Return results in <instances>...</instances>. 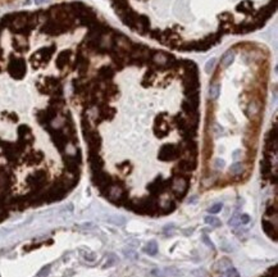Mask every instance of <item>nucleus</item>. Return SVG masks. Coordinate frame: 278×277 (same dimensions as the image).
Segmentation results:
<instances>
[{"instance_id":"nucleus-6","label":"nucleus","mask_w":278,"mask_h":277,"mask_svg":"<svg viewBox=\"0 0 278 277\" xmlns=\"http://www.w3.org/2000/svg\"><path fill=\"white\" fill-rule=\"evenodd\" d=\"M204 221L207 224H210L212 227H219L222 226V222H220V219L217 218V217H213V216H208L204 218Z\"/></svg>"},{"instance_id":"nucleus-11","label":"nucleus","mask_w":278,"mask_h":277,"mask_svg":"<svg viewBox=\"0 0 278 277\" xmlns=\"http://www.w3.org/2000/svg\"><path fill=\"white\" fill-rule=\"evenodd\" d=\"M109 221H110V222H113L114 224H124V222H126V219H124L123 217H114V218H110Z\"/></svg>"},{"instance_id":"nucleus-4","label":"nucleus","mask_w":278,"mask_h":277,"mask_svg":"<svg viewBox=\"0 0 278 277\" xmlns=\"http://www.w3.org/2000/svg\"><path fill=\"white\" fill-rule=\"evenodd\" d=\"M261 226H263V230H264V232L267 233L268 236H269L270 239H273V240H277V236H278L277 228L270 221H268V219H263Z\"/></svg>"},{"instance_id":"nucleus-3","label":"nucleus","mask_w":278,"mask_h":277,"mask_svg":"<svg viewBox=\"0 0 278 277\" xmlns=\"http://www.w3.org/2000/svg\"><path fill=\"white\" fill-rule=\"evenodd\" d=\"M13 211H18L16 181L7 167L0 163V222L7 219Z\"/></svg>"},{"instance_id":"nucleus-1","label":"nucleus","mask_w":278,"mask_h":277,"mask_svg":"<svg viewBox=\"0 0 278 277\" xmlns=\"http://www.w3.org/2000/svg\"><path fill=\"white\" fill-rule=\"evenodd\" d=\"M110 27L83 3L0 17V163L16 181L20 211L60 202L78 184L72 82Z\"/></svg>"},{"instance_id":"nucleus-12","label":"nucleus","mask_w":278,"mask_h":277,"mask_svg":"<svg viewBox=\"0 0 278 277\" xmlns=\"http://www.w3.org/2000/svg\"><path fill=\"white\" fill-rule=\"evenodd\" d=\"M267 214L268 216H270V214H277V207L276 205H268L267 207Z\"/></svg>"},{"instance_id":"nucleus-13","label":"nucleus","mask_w":278,"mask_h":277,"mask_svg":"<svg viewBox=\"0 0 278 277\" xmlns=\"http://www.w3.org/2000/svg\"><path fill=\"white\" fill-rule=\"evenodd\" d=\"M124 254H126L127 257H132L131 258V259H136V258H137V254H136V253H133V251H131V250H129V251H124Z\"/></svg>"},{"instance_id":"nucleus-15","label":"nucleus","mask_w":278,"mask_h":277,"mask_svg":"<svg viewBox=\"0 0 278 277\" xmlns=\"http://www.w3.org/2000/svg\"><path fill=\"white\" fill-rule=\"evenodd\" d=\"M14 2V0H0V4H7V3H11Z\"/></svg>"},{"instance_id":"nucleus-8","label":"nucleus","mask_w":278,"mask_h":277,"mask_svg":"<svg viewBox=\"0 0 278 277\" xmlns=\"http://www.w3.org/2000/svg\"><path fill=\"white\" fill-rule=\"evenodd\" d=\"M218 266H219V267H222L220 269H226V268L228 269L229 267H231V262H229V259H227V258H223L222 260H219V262H218Z\"/></svg>"},{"instance_id":"nucleus-5","label":"nucleus","mask_w":278,"mask_h":277,"mask_svg":"<svg viewBox=\"0 0 278 277\" xmlns=\"http://www.w3.org/2000/svg\"><path fill=\"white\" fill-rule=\"evenodd\" d=\"M145 253L146 254H149V255H155L156 253H158V244H156V241L155 240H151L147 242V245L145 248Z\"/></svg>"},{"instance_id":"nucleus-9","label":"nucleus","mask_w":278,"mask_h":277,"mask_svg":"<svg viewBox=\"0 0 278 277\" xmlns=\"http://www.w3.org/2000/svg\"><path fill=\"white\" fill-rule=\"evenodd\" d=\"M238 222H240V224L249 223V222H250V217H249V214H246V213L240 214V216H238Z\"/></svg>"},{"instance_id":"nucleus-10","label":"nucleus","mask_w":278,"mask_h":277,"mask_svg":"<svg viewBox=\"0 0 278 277\" xmlns=\"http://www.w3.org/2000/svg\"><path fill=\"white\" fill-rule=\"evenodd\" d=\"M227 277H240V273L236 268H233V267H229L227 269Z\"/></svg>"},{"instance_id":"nucleus-2","label":"nucleus","mask_w":278,"mask_h":277,"mask_svg":"<svg viewBox=\"0 0 278 277\" xmlns=\"http://www.w3.org/2000/svg\"><path fill=\"white\" fill-rule=\"evenodd\" d=\"M132 33L172 53H207L264 27L276 0H110Z\"/></svg>"},{"instance_id":"nucleus-7","label":"nucleus","mask_w":278,"mask_h":277,"mask_svg":"<svg viewBox=\"0 0 278 277\" xmlns=\"http://www.w3.org/2000/svg\"><path fill=\"white\" fill-rule=\"evenodd\" d=\"M222 208H223V204L222 203H217V204L212 205V207L208 209V212L210 214H217V213H219L220 211H222Z\"/></svg>"},{"instance_id":"nucleus-14","label":"nucleus","mask_w":278,"mask_h":277,"mask_svg":"<svg viewBox=\"0 0 278 277\" xmlns=\"http://www.w3.org/2000/svg\"><path fill=\"white\" fill-rule=\"evenodd\" d=\"M203 241H204V242H207V244H208L210 248H212V249H214V244H213V242L209 240V239H208L207 236H203Z\"/></svg>"}]
</instances>
